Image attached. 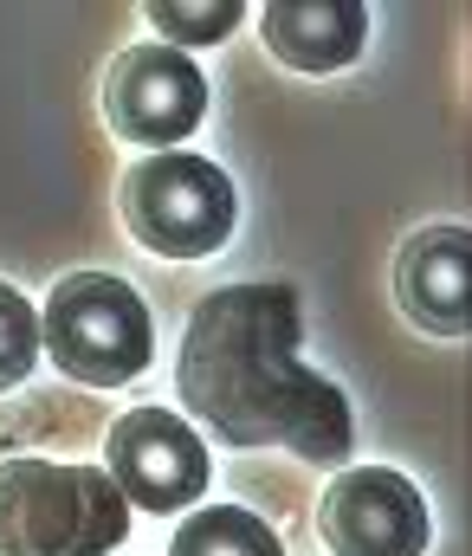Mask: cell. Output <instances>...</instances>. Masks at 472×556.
<instances>
[{
	"mask_svg": "<svg viewBox=\"0 0 472 556\" xmlns=\"http://www.w3.org/2000/svg\"><path fill=\"white\" fill-rule=\"evenodd\" d=\"M175 389L220 446H285L305 466H336L356 446L343 389L305 369V304L292 285L207 291L188 317Z\"/></svg>",
	"mask_w": 472,
	"mask_h": 556,
	"instance_id": "obj_1",
	"label": "cell"
},
{
	"mask_svg": "<svg viewBox=\"0 0 472 556\" xmlns=\"http://www.w3.org/2000/svg\"><path fill=\"white\" fill-rule=\"evenodd\" d=\"M130 538V498L104 466L46 453L0 459V556H111Z\"/></svg>",
	"mask_w": 472,
	"mask_h": 556,
	"instance_id": "obj_2",
	"label": "cell"
},
{
	"mask_svg": "<svg viewBox=\"0 0 472 556\" xmlns=\"http://www.w3.org/2000/svg\"><path fill=\"white\" fill-rule=\"evenodd\" d=\"M39 350L85 389H124L156 356V317L117 273H65L46 291Z\"/></svg>",
	"mask_w": 472,
	"mask_h": 556,
	"instance_id": "obj_3",
	"label": "cell"
},
{
	"mask_svg": "<svg viewBox=\"0 0 472 556\" xmlns=\"http://www.w3.org/2000/svg\"><path fill=\"white\" fill-rule=\"evenodd\" d=\"M117 214L130 240L156 260H207L240 220V194L220 162L194 149H150L117 181Z\"/></svg>",
	"mask_w": 472,
	"mask_h": 556,
	"instance_id": "obj_4",
	"label": "cell"
},
{
	"mask_svg": "<svg viewBox=\"0 0 472 556\" xmlns=\"http://www.w3.org/2000/svg\"><path fill=\"white\" fill-rule=\"evenodd\" d=\"M207 117V78L188 52L162 46V39H143L130 52L111 59L104 72V124L124 142H156V149H175L201 130Z\"/></svg>",
	"mask_w": 472,
	"mask_h": 556,
	"instance_id": "obj_5",
	"label": "cell"
},
{
	"mask_svg": "<svg viewBox=\"0 0 472 556\" xmlns=\"http://www.w3.org/2000/svg\"><path fill=\"white\" fill-rule=\"evenodd\" d=\"M104 472H111V485L130 505L181 511V505H201V492L214 479V459H207L201 433L181 415L130 408V415L111 420V433H104Z\"/></svg>",
	"mask_w": 472,
	"mask_h": 556,
	"instance_id": "obj_6",
	"label": "cell"
},
{
	"mask_svg": "<svg viewBox=\"0 0 472 556\" xmlns=\"http://www.w3.org/2000/svg\"><path fill=\"white\" fill-rule=\"evenodd\" d=\"M317 538L330 556H421L434 525L395 466H349L317 498Z\"/></svg>",
	"mask_w": 472,
	"mask_h": 556,
	"instance_id": "obj_7",
	"label": "cell"
},
{
	"mask_svg": "<svg viewBox=\"0 0 472 556\" xmlns=\"http://www.w3.org/2000/svg\"><path fill=\"white\" fill-rule=\"evenodd\" d=\"M467 260L472 233L467 227H421L395 253V304L428 330V337H467L472 304H467Z\"/></svg>",
	"mask_w": 472,
	"mask_h": 556,
	"instance_id": "obj_8",
	"label": "cell"
},
{
	"mask_svg": "<svg viewBox=\"0 0 472 556\" xmlns=\"http://www.w3.org/2000/svg\"><path fill=\"white\" fill-rule=\"evenodd\" d=\"M259 39L279 65L323 78L362 59L369 46V7L362 0H272L259 13Z\"/></svg>",
	"mask_w": 472,
	"mask_h": 556,
	"instance_id": "obj_9",
	"label": "cell"
},
{
	"mask_svg": "<svg viewBox=\"0 0 472 556\" xmlns=\"http://www.w3.org/2000/svg\"><path fill=\"white\" fill-rule=\"evenodd\" d=\"M168 556H285V551H279L272 525L253 518L246 505H201V511L175 531Z\"/></svg>",
	"mask_w": 472,
	"mask_h": 556,
	"instance_id": "obj_10",
	"label": "cell"
},
{
	"mask_svg": "<svg viewBox=\"0 0 472 556\" xmlns=\"http://www.w3.org/2000/svg\"><path fill=\"white\" fill-rule=\"evenodd\" d=\"M240 20H246V7H240V0H201V7L150 0V26L162 33V46L175 39V52H181V46H214V39H227Z\"/></svg>",
	"mask_w": 472,
	"mask_h": 556,
	"instance_id": "obj_11",
	"label": "cell"
},
{
	"mask_svg": "<svg viewBox=\"0 0 472 556\" xmlns=\"http://www.w3.org/2000/svg\"><path fill=\"white\" fill-rule=\"evenodd\" d=\"M39 363V311L0 278V395L20 389Z\"/></svg>",
	"mask_w": 472,
	"mask_h": 556,
	"instance_id": "obj_12",
	"label": "cell"
}]
</instances>
